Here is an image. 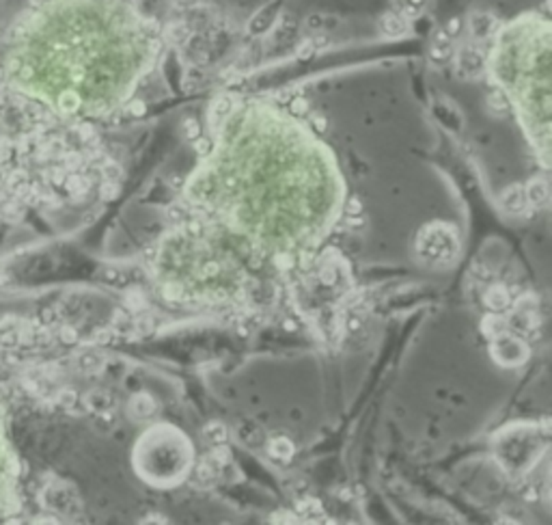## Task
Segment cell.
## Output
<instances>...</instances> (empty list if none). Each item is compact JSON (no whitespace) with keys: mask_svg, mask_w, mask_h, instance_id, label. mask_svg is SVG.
<instances>
[{"mask_svg":"<svg viewBox=\"0 0 552 525\" xmlns=\"http://www.w3.org/2000/svg\"><path fill=\"white\" fill-rule=\"evenodd\" d=\"M492 340H497V342H494V346H492V354L503 365H516V363H522L528 357V348L522 342L509 337V335L499 333L497 337H492Z\"/></svg>","mask_w":552,"mask_h":525,"instance_id":"6da1fadb","label":"cell"},{"mask_svg":"<svg viewBox=\"0 0 552 525\" xmlns=\"http://www.w3.org/2000/svg\"><path fill=\"white\" fill-rule=\"evenodd\" d=\"M458 69L462 76L474 78L483 71V54L477 48H464L458 54Z\"/></svg>","mask_w":552,"mask_h":525,"instance_id":"7a4b0ae2","label":"cell"},{"mask_svg":"<svg viewBox=\"0 0 552 525\" xmlns=\"http://www.w3.org/2000/svg\"><path fill=\"white\" fill-rule=\"evenodd\" d=\"M497 24H499L497 17L488 11H474L468 17V31L474 40H486V37H490L494 28H497Z\"/></svg>","mask_w":552,"mask_h":525,"instance_id":"3957f363","label":"cell"},{"mask_svg":"<svg viewBox=\"0 0 552 525\" xmlns=\"http://www.w3.org/2000/svg\"><path fill=\"white\" fill-rule=\"evenodd\" d=\"M82 404L89 413H104V411L115 408V398H112V393L104 389H93L82 398Z\"/></svg>","mask_w":552,"mask_h":525,"instance_id":"277c9868","label":"cell"},{"mask_svg":"<svg viewBox=\"0 0 552 525\" xmlns=\"http://www.w3.org/2000/svg\"><path fill=\"white\" fill-rule=\"evenodd\" d=\"M501 205L503 210L511 212V214H520L526 208V195H524V186L513 184L501 195Z\"/></svg>","mask_w":552,"mask_h":525,"instance_id":"5b68a950","label":"cell"},{"mask_svg":"<svg viewBox=\"0 0 552 525\" xmlns=\"http://www.w3.org/2000/svg\"><path fill=\"white\" fill-rule=\"evenodd\" d=\"M410 28L408 24V17H404L402 13L397 11H389L382 15V20H380V31H382L386 37H402L406 35Z\"/></svg>","mask_w":552,"mask_h":525,"instance_id":"8992f818","label":"cell"},{"mask_svg":"<svg viewBox=\"0 0 552 525\" xmlns=\"http://www.w3.org/2000/svg\"><path fill=\"white\" fill-rule=\"evenodd\" d=\"M483 303H486V307L492 309V311H503V309H507L509 303H511L509 288L503 286V284L492 286V288L486 292V296H483Z\"/></svg>","mask_w":552,"mask_h":525,"instance_id":"52a82bcc","label":"cell"},{"mask_svg":"<svg viewBox=\"0 0 552 525\" xmlns=\"http://www.w3.org/2000/svg\"><path fill=\"white\" fill-rule=\"evenodd\" d=\"M63 186L67 189V193L71 195L73 201H82V199L89 195V191H91V180H89L84 173L73 171V173H69V175L65 178Z\"/></svg>","mask_w":552,"mask_h":525,"instance_id":"ba28073f","label":"cell"},{"mask_svg":"<svg viewBox=\"0 0 552 525\" xmlns=\"http://www.w3.org/2000/svg\"><path fill=\"white\" fill-rule=\"evenodd\" d=\"M451 54H453V40H451L447 33H438L434 37V42H431V48H429L431 61L445 63V61L451 59Z\"/></svg>","mask_w":552,"mask_h":525,"instance_id":"9c48e42d","label":"cell"},{"mask_svg":"<svg viewBox=\"0 0 552 525\" xmlns=\"http://www.w3.org/2000/svg\"><path fill=\"white\" fill-rule=\"evenodd\" d=\"M220 470H222V465L212 454H209L197 467V480L201 484H214L220 478Z\"/></svg>","mask_w":552,"mask_h":525,"instance_id":"30bf717a","label":"cell"},{"mask_svg":"<svg viewBox=\"0 0 552 525\" xmlns=\"http://www.w3.org/2000/svg\"><path fill=\"white\" fill-rule=\"evenodd\" d=\"M526 195V203L535 205V208H542V205L548 203V182L546 180H531L524 189Z\"/></svg>","mask_w":552,"mask_h":525,"instance_id":"8fae6325","label":"cell"},{"mask_svg":"<svg viewBox=\"0 0 552 525\" xmlns=\"http://www.w3.org/2000/svg\"><path fill=\"white\" fill-rule=\"evenodd\" d=\"M26 216V203L20 201V199H5L0 203V218L7 221V223H20L22 218Z\"/></svg>","mask_w":552,"mask_h":525,"instance_id":"7c38bea8","label":"cell"},{"mask_svg":"<svg viewBox=\"0 0 552 525\" xmlns=\"http://www.w3.org/2000/svg\"><path fill=\"white\" fill-rule=\"evenodd\" d=\"M130 413L134 415L136 420H145L149 415H154L156 413L154 398L147 396V393H136V396L130 400Z\"/></svg>","mask_w":552,"mask_h":525,"instance_id":"4fadbf2b","label":"cell"},{"mask_svg":"<svg viewBox=\"0 0 552 525\" xmlns=\"http://www.w3.org/2000/svg\"><path fill=\"white\" fill-rule=\"evenodd\" d=\"M268 452L274 461H290L292 454H294V445L290 439H285V437H276L268 443Z\"/></svg>","mask_w":552,"mask_h":525,"instance_id":"5bb4252c","label":"cell"},{"mask_svg":"<svg viewBox=\"0 0 552 525\" xmlns=\"http://www.w3.org/2000/svg\"><path fill=\"white\" fill-rule=\"evenodd\" d=\"M78 368H80L84 374H95V372H100V370L104 368V359L100 357L98 352L87 350V352H82L80 357H78Z\"/></svg>","mask_w":552,"mask_h":525,"instance_id":"9a60e30c","label":"cell"},{"mask_svg":"<svg viewBox=\"0 0 552 525\" xmlns=\"http://www.w3.org/2000/svg\"><path fill=\"white\" fill-rule=\"evenodd\" d=\"M427 5V0H395V11L402 13L404 17H416Z\"/></svg>","mask_w":552,"mask_h":525,"instance_id":"2e32d148","label":"cell"},{"mask_svg":"<svg viewBox=\"0 0 552 525\" xmlns=\"http://www.w3.org/2000/svg\"><path fill=\"white\" fill-rule=\"evenodd\" d=\"M28 184V175H26V171L24 169H13L11 173H7V178H5V186H7V191L9 193H17L22 189V186H26Z\"/></svg>","mask_w":552,"mask_h":525,"instance_id":"e0dca14e","label":"cell"},{"mask_svg":"<svg viewBox=\"0 0 552 525\" xmlns=\"http://www.w3.org/2000/svg\"><path fill=\"white\" fill-rule=\"evenodd\" d=\"M226 426L222 424V422H209L207 426H205V437L212 441L214 445H222L224 441H226Z\"/></svg>","mask_w":552,"mask_h":525,"instance_id":"ac0fdd59","label":"cell"},{"mask_svg":"<svg viewBox=\"0 0 552 525\" xmlns=\"http://www.w3.org/2000/svg\"><path fill=\"white\" fill-rule=\"evenodd\" d=\"M54 402L59 404L61 408H65V411H71L75 404H78V393H75L71 387H63V389L56 391Z\"/></svg>","mask_w":552,"mask_h":525,"instance_id":"d6986e66","label":"cell"},{"mask_svg":"<svg viewBox=\"0 0 552 525\" xmlns=\"http://www.w3.org/2000/svg\"><path fill=\"white\" fill-rule=\"evenodd\" d=\"M481 333L486 337H497L499 333H503V320L497 313H488L481 320Z\"/></svg>","mask_w":552,"mask_h":525,"instance_id":"ffe728a7","label":"cell"},{"mask_svg":"<svg viewBox=\"0 0 552 525\" xmlns=\"http://www.w3.org/2000/svg\"><path fill=\"white\" fill-rule=\"evenodd\" d=\"M80 106V98H78V93L75 91H63L61 93V98H59V108L65 112V115H71V112H75Z\"/></svg>","mask_w":552,"mask_h":525,"instance_id":"44dd1931","label":"cell"},{"mask_svg":"<svg viewBox=\"0 0 552 525\" xmlns=\"http://www.w3.org/2000/svg\"><path fill=\"white\" fill-rule=\"evenodd\" d=\"M488 108L494 112V115H505V112L509 110V104H507V100L501 91H492L488 96Z\"/></svg>","mask_w":552,"mask_h":525,"instance_id":"7402d4cb","label":"cell"},{"mask_svg":"<svg viewBox=\"0 0 552 525\" xmlns=\"http://www.w3.org/2000/svg\"><path fill=\"white\" fill-rule=\"evenodd\" d=\"M119 195V182L117 180H104L100 186V197L104 201H112Z\"/></svg>","mask_w":552,"mask_h":525,"instance_id":"603a6c76","label":"cell"},{"mask_svg":"<svg viewBox=\"0 0 552 525\" xmlns=\"http://www.w3.org/2000/svg\"><path fill=\"white\" fill-rule=\"evenodd\" d=\"M298 513H300L302 517H313V513H315L317 517H323V513H321V506H319L315 499H304V501H300V506H298Z\"/></svg>","mask_w":552,"mask_h":525,"instance_id":"cb8c5ba5","label":"cell"},{"mask_svg":"<svg viewBox=\"0 0 552 525\" xmlns=\"http://www.w3.org/2000/svg\"><path fill=\"white\" fill-rule=\"evenodd\" d=\"M513 309H516V311H533V309H537V296L522 294L518 301L513 303Z\"/></svg>","mask_w":552,"mask_h":525,"instance_id":"d4e9b609","label":"cell"},{"mask_svg":"<svg viewBox=\"0 0 552 525\" xmlns=\"http://www.w3.org/2000/svg\"><path fill=\"white\" fill-rule=\"evenodd\" d=\"M125 305H127L132 311H141V309L147 307L145 296H143L141 292H127V294H125Z\"/></svg>","mask_w":552,"mask_h":525,"instance_id":"484cf974","label":"cell"},{"mask_svg":"<svg viewBox=\"0 0 552 525\" xmlns=\"http://www.w3.org/2000/svg\"><path fill=\"white\" fill-rule=\"evenodd\" d=\"M13 152H15V143L7 137H0V164L9 162Z\"/></svg>","mask_w":552,"mask_h":525,"instance_id":"4316f807","label":"cell"},{"mask_svg":"<svg viewBox=\"0 0 552 525\" xmlns=\"http://www.w3.org/2000/svg\"><path fill=\"white\" fill-rule=\"evenodd\" d=\"M168 40L173 44H184L188 40V28L186 24H173L168 28Z\"/></svg>","mask_w":552,"mask_h":525,"instance_id":"83f0119b","label":"cell"},{"mask_svg":"<svg viewBox=\"0 0 552 525\" xmlns=\"http://www.w3.org/2000/svg\"><path fill=\"white\" fill-rule=\"evenodd\" d=\"M59 340H61V344H67V346L78 344V331H75L73 327H61L59 329Z\"/></svg>","mask_w":552,"mask_h":525,"instance_id":"f1b7e54d","label":"cell"},{"mask_svg":"<svg viewBox=\"0 0 552 525\" xmlns=\"http://www.w3.org/2000/svg\"><path fill=\"white\" fill-rule=\"evenodd\" d=\"M346 214L348 216H358V214H363V201H360L358 197H350L346 201Z\"/></svg>","mask_w":552,"mask_h":525,"instance_id":"f546056e","label":"cell"},{"mask_svg":"<svg viewBox=\"0 0 552 525\" xmlns=\"http://www.w3.org/2000/svg\"><path fill=\"white\" fill-rule=\"evenodd\" d=\"M20 325H22V318H17V316H13V313H9V316H3V318H0V331L17 329Z\"/></svg>","mask_w":552,"mask_h":525,"instance_id":"4dcf8cb0","label":"cell"},{"mask_svg":"<svg viewBox=\"0 0 552 525\" xmlns=\"http://www.w3.org/2000/svg\"><path fill=\"white\" fill-rule=\"evenodd\" d=\"M7 472H9V478H17L22 472V463L15 454H9V458H7Z\"/></svg>","mask_w":552,"mask_h":525,"instance_id":"1f68e13d","label":"cell"},{"mask_svg":"<svg viewBox=\"0 0 552 525\" xmlns=\"http://www.w3.org/2000/svg\"><path fill=\"white\" fill-rule=\"evenodd\" d=\"M184 132H186V137L188 139H199L201 137V128H199V123L195 121V119H188L186 123H184Z\"/></svg>","mask_w":552,"mask_h":525,"instance_id":"d6a6232c","label":"cell"},{"mask_svg":"<svg viewBox=\"0 0 552 525\" xmlns=\"http://www.w3.org/2000/svg\"><path fill=\"white\" fill-rule=\"evenodd\" d=\"M274 264H276L281 270H287V268L294 266V257H292L290 253H278V255L274 257Z\"/></svg>","mask_w":552,"mask_h":525,"instance_id":"836d02e7","label":"cell"},{"mask_svg":"<svg viewBox=\"0 0 552 525\" xmlns=\"http://www.w3.org/2000/svg\"><path fill=\"white\" fill-rule=\"evenodd\" d=\"M445 33H447V35L451 37V40H453V37H458V35L462 33V20H460V17H453V20H451L449 24H447Z\"/></svg>","mask_w":552,"mask_h":525,"instance_id":"e575fe53","label":"cell"},{"mask_svg":"<svg viewBox=\"0 0 552 525\" xmlns=\"http://www.w3.org/2000/svg\"><path fill=\"white\" fill-rule=\"evenodd\" d=\"M244 441L249 443V445H259L263 441V435L259 433V430H251L249 435H244Z\"/></svg>","mask_w":552,"mask_h":525,"instance_id":"d590c367","label":"cell"},{"mask_svg":"<svg viewBox=\"0 0 552 525\" xmlns=\"http://www.w3.org/2000/svg\"><path fill=\"white\" fill-rule=\"evenodd\" d=\"M130 115H134V117H141V115H145V104L141 102V100H136V102H132L130 104Z\"/></svg>","mask_w":552,"mask_h":525,"instance_id":"8d00e7d4","label":"cell"},{"mask_svg":"<svg viewBox=\"0 0 552 525\" xmlns=\"http://www.w3.org/2000/svg\"><path fill=\"white\" fill-rule=\"evenodd\" d=\"M166 214H168V218L173 221V223H179V221L184 218V210H179L177 205H173V208H168V212H166Z\"/></svg>","mask_w":552,"mask_h":525,"instance_id":"74e56055","label":"cell"},{"mask_svg":"<svg viewBox=\"0 0 552 525\" xmlns=\"http://www.w3.org/2000/svg\"><path fill=\"white\" fill-rule=\"evenodd\" d=\"M363 225H365V218H360V214H358V216H350V218H348V227H352V230L363 227Z\"/></svg>","mask_w":552,"mask_h":525,"instance_id":"f35d334b","label":"cell"},{"mask_svg":"<svg viewBox=\"0 0 552 525\" xmlns=\"http://www.w3.org/2000/svg\"><path fill=\"white\" fill-rule=\"evenodd\" d=\"M292 108H294L296 112H304V110H307V102H304V100H296V102L292 104Z\"/></svg>","mask_w":552,"mask_h":525,"instance_id":"ab89813d","label":"cell"},{"mask_svg":"<svg viewBox=\"0 0 552 525\" xmlns=\"http://www.w3.org/2000/svg\"><path fill=\"white\" fill-rule=\"evenodd\" d=\"M9 197V191H7V186L5 184H0V203H3L5 199Z\"/></svg>","mask_w":552,"mask_h":525,"instance_id":"60d3db41","label":"cell"},{"mask_svg":"<svg viewBox=\"0 0 552 525\" xmlns=\"http://www.w3.org/2000/svg\"><path fill=\"white\" fill-rule=\"evenodd\" d=\"M358 329H360V320H358V318H352V320H350V331H358Z\"/></svg>","mask_w":552,"mask_h":525,"instance_id":"b9f144b4","label":"cell"},{"mask_svg":"<svg viewBox=\"0 0 552 525\" xmlns=\"http://www.w3.org/2000/svg\"><path fill=\"white\" fill-rule=\"evenodd\" d=\"M33 5H50V3H56V0H30Z\"/></svg>","mask_w":552,"mask_h":525,"instance_id":"7bdbcfd3","label":"cell"},{"mask_svg":"<svg viewBox=\"0 0 552 525\" xmlns=\"http://www.w3.org/2000/svg\"><path fill=\"white\" fill-rule=\"evenodd\" d=\"M177 3H179V5H193L195 0H177Z\"/></svg>","mask_w":552,"mask_h":525,"instance_id":"ee69618b","label":"cell"},{"mask_svg":"<svg viewBox=\"0 0 552 525\" xmlns=\"http://www.w3.org/2000/svg\"><path fill=\"white\" fill-rule=\"evenodd\" d=\"M3 348H5V346H3V344H0V352H3Z\"/></svg>","mask_w":552,"mask_h":525,"instance_id":"f6af8a7d","label":"cell"}]
</instances>
